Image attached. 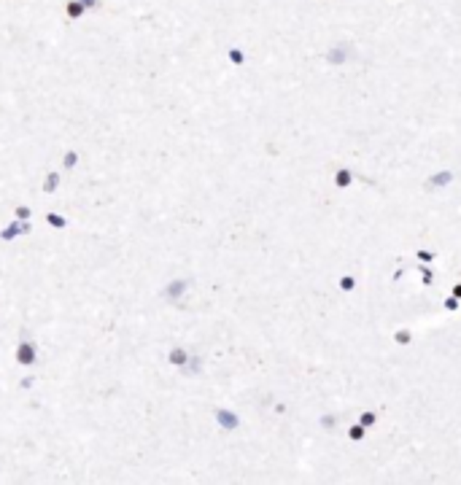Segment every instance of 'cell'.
Instances as JSON below:
<instances>
[{"label":"cell","mask_w":461,"mask_h":485,"mask_svg":"<svg viewBox=\"0 0 461 485\" xmlns=\"http://www.w3.org/2000/svg\"><path fill=\"white\" fill-rule=\"evenodd\" d=\"M46 224H49L52 229H65V226H68V218L60 216V213H49L46 216Z\"/></svg>","instance_id":"obj_8"},{"label":"cell","mask_w":461,"mask_h":485,"mask_svg":"<svg viewBox=\"0 0 461 485\" xmlns=\"http://www.w3.org/2000/svg\"><path fill=\"white\" fill-rule=\"evenodd\" d=\"M167 361H170L173 367H184L186 361H189V353H186V348L175 345V348H170V353H167Z\"/></svg>","instance_id":"obj_5"},{"label":"cell","mask_w":461,"mask_h":485,"mask_svg":"<svg viewBox=\"0 0 461 485\" xmlns=\"http://www.w3.org/2000/svg\"><path fill=\"white\" fill-rule=\"evenodd\" d=\"M16 364H22V367L38 364V345L30 340H22L19 345H16Z\"/></svg>","instance_id":"obj_1"},{"label":"cell","mask_w":461,"mask_h":485,"mask_svg":"<svg viewBox=\"0 0 461 485\" xmlns=\"http://www.w3.org/2000/svg\"><path fill=\"white\" fill-rule=\"evenodd\" d=\"M181 369H184L186 375H194V372H200V359H192V356H189V361H186V364H184Z\"/></svg>","instance_id":"obj_10"},{"label":"cell","mask_w":461,"mask_h":485,"mask_svg":"<svg viewBox=\"0 0 461 485\" xmlns=\"http://www.w3.org/2000/svg\"><path fill=\"white\" fill-rule=\"evenodd\" d=\"M30 216H33V211L27 205H19L16 208V218H19V221H30Z\"/></svg>","instance_id":"obj_11"},{"label":"cell","mask_w":461,"mask_h":485,"mask_svg":"<svg viewBox=\"0 0 461 485\" xmlns=\"http://www.w3.org/2000/svg\"><path fill=\"white\" fill-rule=\"evenodd\" d=\"M229 62L243 65V52H240V49H229Z\"/></svg>","instance_id":"obj_12"},{"label":"cell","mask_w":461,"mask_h":485,"mask_svg":"<svg viewBox=\"0 0 461 485\" xmlns=\"http://www.w3.org/2000/svg\"><path fill=\"white\" fill-rule=\"evenodd\" d=\"M35 386V377H24L22 380V388H33Z\"/></svg>","instance_id":"obj_14"},{"label":"cell","mask_w":461,"mask_h":485,"mask_svg":"<svg viewBox=\"0 0 461 485\" xmlns=\"http://www.w3.org/2000/svg\"><path fill=\"white\" fill-rule=\"evenodd\" d=\"M213 415H216V423H219L221 429H227V431H232V429H238V426H240V418L235 415L232 410H227V407H219Z\"/></svg>","instance_id":"obj_2"},{"label":"cell","mask_w":461,"mask_h":485,"mask_svg":"<svg viewBox=\"0 0 461 485\" xmlns=\"http://www.w3.org/2000/svg\"><path fill=\"white\" fill-rule=\"evenodd\" d=\"M65 14H68V19H81L87 14V8H84L79 0H68V3H65Z\"/></svg>","instance_id":"obj_7"},{"label":"cell","mask_w":461,"mask_h":485,"mask_svg":"<svg viewBox=\"0 0 461 485\" xmlns=\"http://www.w3.org/2000/svg\"><path fill=\"white\" fill-rule=\"evenodd\" d=\"M22 232H24V235L33 232V224H30V221H22Z\"/></svg>","instance_id":"obj_15"},{"label":"cell","mask_w":461,"mask_h":485,"mask_svg":"<svg viewBox=\"0 0 461 485\" xmlns=\"http://www.w3.org/2000/svg\"><path fill=\"white\" fill-rule=\"evenodd\" d=\"M189 278H175V280H170V283H167V286H165V299H178V297H184V291L186 289H189Z\"/></svg>","instance_id":"obj_3"},{"label":"cell","mask_w":461,"mask_h":485,"mask_svg":"<svg viewBox=\"0 0 461 485\" xmlns=\"http://www.w3.org/2000/svg\"><path fill=\"white\" fill-rule=\"evenodd\" d=\"M19 235H24V232H22V221L16 218V221H11L3 232H0V240H3V243H11V240H16Z\"/></svg>","instance_id":"obj_4"},{"label":"cell","mask_w":461,"mask_h":485,"mask_svg":"<svg viewBox=\"0 0 461 485\" xmlns=\"http://www.w3.org/2000/svg\"><path fill=\"white\" fill-rule=\"evenodd\" d=\"M60 178H62V175L57 173V170H52V173L43 178V192H46V194H54V192H57V189H60Z\"/></svg>","instance_id":"obj_6"},{"label":"cell","mask_w":461,"mask_h":485,"mask_svg":"<svg viewBox=\"0 0 461 485\" xmlns=\"http://www.w3.org/2000/svg\"><path fill=\"white\" fill-rule=\"evenodd\" d=\"M79 165V151H65V157H62V167L65 170H73V167H76Z\"/></svg>","instance_id":"obj_9"},{"label":"cell","mask_w":461,"mask_h":485,"mask_svg":"<svg viewBox=\"0 0 461 485\" xmlns=\"http://www.w3.org/2000/svg\"><path fill=\"white\" fill-rule=\"evenodd\" d=\"M79 3L87 8V11H95V8H100V0H79Z\"/></svg>","instance_id":"obj_13"}]
</instances>
